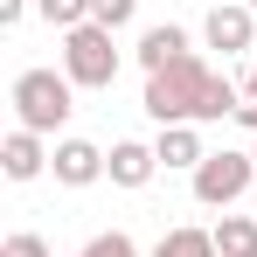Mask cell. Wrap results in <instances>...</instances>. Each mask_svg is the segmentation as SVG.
<instances>
[{"label": "cell", "instance_id": "2e32d148", "mask_svg": "<svg viewBox=\"0 0 257 257\" xmlns=\"http://www.w3.org/2000/svg\"><path fill=\"white\" fill-rule=\"evenodd\" d=\"M0 257H56V250H49V243L35 236V229H14V236L0 243Z\"/></svg>", "mask_w": 257, "mask_h": 257}, {"label": "cell", "instance_id": "3957f363", "mask_svg": "<svg viewBox=\"0 0 257 257\" xmlns=\"http://www.w3.org/2000/svg\"><path fill=\"white\" fill-rule=\"evenodd\" d=\"M63 77L77 90H111L118 84V42H111V28H97V21L70 28L63 35Z\"/></svg>", "mask_w": 257, "mask_h": 257}, {"label": "cell", "instance_id": "8992f818", "mask_svg": "<svg viewBox=\"0 0 257 257\" xmlns=\"http://www.w3.org/2000/svg\"><path fill=\"white\" fill-rule=\"evenodd\" d=\"M104 146H90V139H56V153H49V167L63 188H90V181H104Z\"/></svg>", "mask_w": 257, "mask_h": 257}, {"label": "cell", "instance_id": "5bb4252c", "mask_svg": "<svg viewBox=\"0 0 257 257\" xmlns=\"http://www.w3.org/2000/svg\"><path fill=\"white\" fill-rule=\"evenodd\" d=\"M132 14H139V0H90V21H97V28H111V35L132 28Z\"/></svg>", "mask_w": 257, "mask_h": 257}, {"label": "cell", "instance_id": "e0dca14e", "mask_svg": "<svg viewBox=\"0 0 257 257\" xmlns=\"http://www.w3.org/2000/svg\"><path fill=\"white\" fill-rule=\"evenodd\" d=\"M21 14H28V0H0V28H21Z\"/></svg>", "mask_w": 257, "mask_h": 257}, {"label": "cell", "instance_id": "9a60e30c", "mask_svg": "<svg viewBox=\"0 0 257 257\" xmlns=\"http://www.w3.org/2000/svg\"><path fill=\"white\" fill-rule=\"evenodd\" d=\"M77 257H139V243H132L125 229H104V236H90Z\"/></svg>", "mask_w": 257, "mask_h": 257}, {"label": "cell", "instance_id": "7a4b0ae2", "mask_svg": "<svg viewBox=\"0 0 257 257\" xmlns=\"http://www.w3.org/2000/svg\"><path fill=\"white\" fill-rule=\"evenodd\" d=\"M7 104H14V125L28 132H63L70 125V111H77V84L63 77V70H21L14 90H7Z\"/></svg>", "mask_w": 257, "mask_h": 257}, {"label": "cell", "instance_id": "d6986e66", "mask_svg": "<svg viewBox=\"0 0 257 257\" xmlns=\"http://www.w3.org/2000/svg\"><path fill=\"white\" fill-rule=\"evenodd\" d=\"M243 97H250V104H257V63H250V77H243Z\"/></svg>", "mask_w": 257, "mask_h": 257}, {"label": "cell", "instance_id": "7c38bea8", "mask_svg": "<svg viewBox=\"0 0 257 257\" xmlns=\"http://www.w3.org/2000/svg\"><path fill=\"white\" fill-rule=\"evenodd\" d=\"M153 257H215V229H195V222H181V229H167V236L153 243Z\"/></svg>", "mask_w": 257, "mask_h": 257}, {"label": "cell", "instance_id": "52a82bcc", "mask_svg": "<svg viewBox=\"0 0 257 257\" xmlns=\"http://www.w3.org/2000/svg\"><path fill=\"white\" fill-rule=\"evenodd\" d=\"M42 167H49V146H42V132L14 125L7 139H0V174H7V181H35Z\"/></svg>", "mask_w": 257, "mask_h": 257}, {"label": "cell", "instance_id": "277c9868", "mask_svg": "<svg viewBox=\"0 0 257 257\" xmlns=\"http://www.w3.org/2000/svg\"><path fill=\"white\" fill-rule=\"evenodd\" d=\"M188 181H195V202H202V209H229V202H243V195H250L257 160H250V153H229V146H222V153H209V160L188 174Z\"/></svg>", "mask_w": 257, "mask_h": 257}, {"label": "cell", "instance_id": "9c48e42d", "mask_svg": "<svg viewBox=\"0 0 257 257\" xmlns=\"http://www.w3.org/2000/svg\"><path fill=\"white\" fill-rule=\"evenodd\" d=\"M104 174H111V188H146V181L160 174V153H153L146 139H118L111 160H104Z\"/></svg>", "mask_w": 257, "mask_h": 257}, {"label": "cell", "instance_id": "8fae6325", "mask_svg": "<svg viewBox=\"0 0 257 257\" xmlns=\"http://www.w3.org/2000/svg\"><path fill=\"white\" fill-rule=\"evenodd\" d=\"M215 257H257V215H222L215 222Z\"/></svg>", "mask_w": 257, "mask_h": 257}, {"label": "cell", "instance_id": "4fadbf2b", "mask_svg": "<svg viewBox=\"0 0 257 257\" xmlns=\"http://www.w3.org/2000/svg\"><path fill=\"white\" fill-rule=\"evenodd\" d=\"M35 14H42L49 28L70 35V28H84V21H90V0H35Z\"/></svg>", "mask_w": 257, "mask_h": 257}, {"label": "cell", "instance_id": "ffe728a7", "mask_svg": "<svg viewBox=\"0 0 257 257\" xmlns=\"http://www.w3.org/2000/svg\"><path fill=\"white\" fill-rule=\"evenodd\" d=\"M243 7H257V0H243Z\"/></svg>", "mask_w": 257, "mask_h": 257}, {"label": "cell", "instance_id": "ba28073f", "mask_svg": "<svg viewBox=\"0 0 257 257\" xmlns=\"http://www.w3.org/2000/svg\"><path fill=\"white\" fill-rule=\"evenodd\" d=\"M181 56H195V49H188V28H174V21H153V28L139 35V70H146V77L174 70Z\"/></svg>", "mask_w": 257, "mask_h": 257}, {"label": "cell", "instance_id": "ac0fdd59", "mask_svg": "<svg viewBox=\"0 0 257 257\" xmlns=\"http://www.w3.org/2000/svg\"><path fill=\"white\" fill-rule=\"evenodd\" d=\"M236 125H243V132H257V104H250V97L236 104Z\"/></svg>", "mask_w": 257, "mask_h": 257}, {"label": "cell", "instance_id": "44dd1931", "mask_svg": "<svg viewBox=\"0 0 257 257\" xmlns=\"http://www.w3.org/2000/svg\"><path fill=\"white\" fill-rule=\"evenodd\" d=\"M250 160H257V146H250Z\"/></svg>", "mask_w": 257, "mask_h": 257}, {"label": "cell", "instance_id": "30bf717a", "mask_svg": "<svg viewBox=\"0 0 257 257\" xmlns=\"http://www.w3.org/2000/svg\"><path fill=\"white\" fill-rule=\"evenodd\" d=\"M153 153H160V167H181V174H195L202 160H209V146H202V125H160Z\"/></svg>", "mask_w": 257, "mask_h": 257}, {"label": "cell", "instance_id": "5b68a950", "mask_svg": "<svg viewBox=\"0 0 257 257\" xmlns=\"http://www.w3.org/2000/svg\"><path fill=\"white\" fill-rule=\"evenodd\" d=\"M202 35H209V49H222V56H243V49L257 42V7H243V0H215L209 21H202Z\"/></svg>", "mask_w": 257, "mask_h": 257}, {"label": "cell", "instance_id": "6da1fadb", "mask_svg": "<svg viewBox=\"0 0 257 257\" xmlns=\"http://www.w3.org/2000/svg\"><path fill=\"white\" fill-rule=\"evenodd\" d=\"M139 104H146L153 125H215V118H236L243 90L229 84L222 70H209L202 56H181L174 70L146 77V97Z\"/></svg>", "mask_w": 257, "mask_h": 257}]
</instances>
